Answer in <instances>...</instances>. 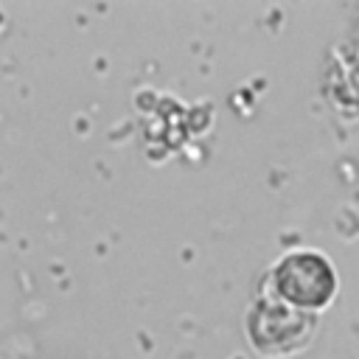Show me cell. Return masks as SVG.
<instances>
[{
	"label": "cell",
	"instance_id": "obj_1",
	"mask_svg": "<svg viewBox=\"0 0 359 359\" xmlns=\"http://www.w3.org/2000/svg\"><path fill=\"white\" fill-rule=\"evenodd\" d=\"M275 292L280 300L297 309H320L331 300L337 289V278L325 258L314 252H292L275 269Z\"/></svg>",
	"mask_w": 359,
	"mask_h": 359
},
{
	"label": "cell",
	"instance_id": "obj_2",
	"mask_svg": "<svg viewBox=\"0 0 359 359\" xmlns=\"http://www.w3.org/2000/svg\"><path fill=\"white\" fill-rule=\"evenodd\" d=\"M314 328V317L292 303L261 300L250 317V334L264 353H289L306 342Z\"/></svg>",
	"mask_w": 359,
	"mask_h": 359
}]
</instances>
